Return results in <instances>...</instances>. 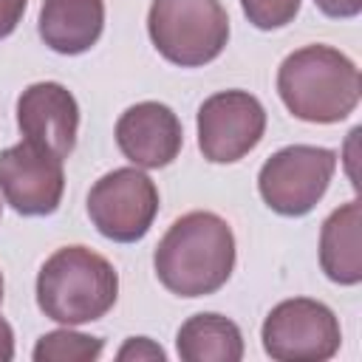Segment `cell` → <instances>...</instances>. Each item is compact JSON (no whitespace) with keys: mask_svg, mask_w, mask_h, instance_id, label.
<instances>
[{"mask_svg":"<svg viewBox=\"0 0 362 362\" xmlns=\"http://www.w3.org/2000/svg\"><path fill=\"white\" fill-rule=\"evenodd\" d=\"M37 28L51 51L85 54L105 31V0H42Z\"/></svg>","mask_w":362,"mask_h":362,"instance_id":"cell-12","label":"cell"},{"mask_svg":"<svg viewBox=\"0 0 362 362\" xmlns=\"http://www.w3.org/2000/svg\"><path fill=\"white\" fill-rule=\"evenodd\" d=\"M11 359H14V331L0 317V362H11Z\"/></svg>","mask_w":362,"mask_h":362,"instance_id":"cell-20","label":"cell"},{"mask_svg":"<svg viewBox=\"0 0 362 362\" xmlns=\"http://www.w3.org/2000/svg\"><path fill=\"white\" fill-rule=\"evenodd\" d=\"M116 144L127 161L141 170H158L178 158L184 130L173 107L161 102H139L116 122Z\"/></svg>","mask_w":362,"mask_h":362,"instance_id":"cell-11","label":"cell"},{"mask_svg":"<svg viewBox=\"0 0 362 362\" xmlns=\"http://www.w3.org/2000/svg\"><path fill=\"white\" fill-rule=\"evenodd\" d=\"M122 362L124 359H167V354L161 351V345H156L153 339H147V337H130L124 345H122V351L116 354Z\"/></svg>","mask_w":362,"mask_h":362,"instance_id":"cell-17","label":"cell"},{"mask_svg":"<svg viewBox=\"0 0 362 362\" xmlns=\"http://www.w3.org/2000/svg\"><path fill=\"white\" fill-rule=\"evenodd\" d=\"M0 303H3V272H0Z\"/></svg>","mask_w":362,"mask_h":362,"instance_id":"cell-21","label":"cell"},{"mask_svg":"<svg viewBox=\"0 0 362 362\" xmlns=\"http://www.w3.org/2000/svg\"><path fill=\"white\" fill-rule=\"evenodd\" d=\"M116 297L119 274L113 263L88 246H62L40 266L37 305L54 322H93L113 308Z\"/></svg>","mask_w":362,"mask_h":362,"instance_id":"cell-3","label":"cell"},{"mask_svg":"<svg viewBox=\"0 0 362 362\" xmlns=\"http://www.w3.org/2000/svg\"><path fill=\"white\" fill-rule=\"evenodd\" d=\"M0 215H3V204H0Z\"/></svg>","mask_w":362,"mask_h":362,"instance_id":"cell-22","label":"cell"},{"mask_svg":"<svg viewBox=\"0 0 362 362\" xmlns=\"http://www.w3.org/2000/svg\"><path fill=\"white\" fill-rule=\"evenodd\" d=\"M17 124L28 141L68 158L76 147L79 105L65 85L34 82L17 99Z\"/></svg>","mask_w":362,"mask_h":362,"instance_id":"cell-10","label":"cell"},{"mask_svg":"<svg viewBox=\"0 0 362 362\" xmlns=\"http://www.w3.org/2000/svg\"><path fill=\"white\" fill-rule=\"evenodd\" d=\"M147 31L167 62L201 68L226 48L229 17L221 0H153Z\"/></svg>","mask_w":362,"mask_h":362,"instance_id":"cell-4","label":"cell"},{"mask_svg":"<svg viewBox=\"0 0 362 362\" xmlns=\"http://www.w3.org/2000/svg\"><path fill=\"white\" fill-rule=\"evenodd\" d=\"M337 170V153L317 144H288L269 156L257 173V189L266 206L283 218L308 215Z\"/></svg>","mask_w":362,"mask_h":362,"instance_id":"cell-5","label":"cell"},{"mask_svg":"<svg viewBox=\"0 0 362 362\" xmlns=\"http://www.w3.org/2000/svg\"><path fill=\"white\" fill-rule=\"evenodd\" d=\"M105 342L71 328L48 331L34 345V362H93L102 356Z\"/></svg>","mask_w":362,"mask_h":362,"instance_id":"cell-15","label":"cell"},{"mask_svg":"<svg viewBox=\"0 0 362 362\" xmlns=\"http://www.w3.org/2000/svg\"><path fill=\"white\" fill-rule=\"evenodd\" d=\"M175 351L184 362H240L243 334L223 314H195L178 328Z\"/></svg>","mask_w":362,"mask_h":362,"instance_id":"cell-14","label":"cell"},{"mask_svg":"<svg viewBox=\"0 0 362 362\" xmlns=\"http://www.w3.org/2000/svg\"><path fill=\"white\" fill-rule=\"evenodd\" d=\"M25 6H28V0H0V40L8 37L20 25Z\"/></svg>","mask_w":362,"mask_h":362,"instance_id":"cell-18","label":"cell"},{"mask_svg":"<svg viewBox=\"0 0 362 362\" xmlns=\"http://www.w3.org/2000/svg\"><path fill=\"white\" fill-rule=\"evenodd\" d=\"M314 6L334 20H348L362 11V0H314Z\"/></svg>","mask_w":362,"mask_h":362,"instance_id":"cell-19","label":"cell"},{"mask_svg":"<svg viewBox=\"0 0 362 362\" xmlns=\"http://www.w3.org/2000/svg\"><path fill=\"white\" fill-rule=\"evenodd\" d=\"M90 223L116 243L141 240L158 215V189L139 167L105 173L88 192Z\"/></svg>","mask_w":362,"mask_h":362,"instance_id":"cell-7","label":"cell"},{"mask_svg":"<svg viewBox=\"0 0 362 362\" xmlns=\"http://www.w3.org/2000/svg\"><path fill=\"white\" fill-rule=\"evenodd\" d=\"M277 93L291 116L311 124H334L359 105V68L342 51L314 42L280 62Z\"/></svg>","mask_w":362,"mask_h":362,"instance_id":"cell-2","label":"cell"},{"mask_svg":"<svg viewBox=\"0 0 362 362\" xmlns=\"http://www.w3.org/2000/svg\"><path fill=\"white\" fill-rule=\"evenodd\" d=\"M266 133V110L249 90H221L198 107V147L212 164L249 156Z\"/></svg>","mask_w":362,"mask_h":362,"instance_id":"cell-8","label":"cell"},{"mask_svg":"<svg viewBox=\"0 0 362 362\" xmlns=\"http://www.w3.org/2000/svg\"><path fill=\"white\" fill-rule=\"evenodd\" d=\"M156 277L178 297H206L226 286L235 269L232 226L206 209L173 221L153 255Z\"/></svg>","mask_w":362,"mask_h":362,"instance_id":"cell-1","label":"cell"},{"mask_svg":"<svg viewBox=\"0 0 362 362\" xmlns=\"http://www.w3.org/2000/svg\"><path fill=\"white\" fill-rule=\"evenodd\" d=\"M300 3L303 0H240V8L255 28L274 31V28L288 25L297 17Z\"/></svg>","mask_w":362,"mask_h":362,"instance_id":"cell-16","label":"cell"},{"mask_svg":"<svg viewBox=\"0 0 362 362\" xmlns=\"http://www.w3.org/2000/svg\"><path fill=\"white\" fill-rule=\"evenodd\" d=\"M362 212L359 201H348L334 209L320 229V266L328 280L339 286H356L362 280Z\"/></svg>","mask_w":362,"mask_h":362,"instance_id":"cell-13","label":"cell"},{"mask_svg":"<svg viewBox=\"0 0 362 362\" xmlns=\"http://www.w3.org/2000/svg\"><path fill=\"white\" fill-rule=\"evenodd\" d=\"M65 192L62 158L23 139L0 153V195L25 218L51 215Z\"/></svg>","mask_w":362,"mask_h":362,"instance_id":"cell-9","label":"cell"},{"mask_svg":"<svg viewBox=\"0 0 362 362\" xmlns=\"http://www.w3.org/2000/svg\"><path fill=\"white\" fill-rule=\"evenodd\" d=\"M260 339L263 351L277 362H322L339 351L342 331L325 303L291 297L266 314Z\"/></svg>","mask_w":362,"mask_h":362,"instance_id":"cell-6","label":"cell"}]
</instances>
